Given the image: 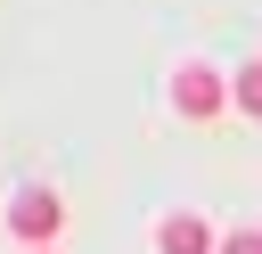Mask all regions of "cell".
<instances>
[{"label":"cell","instance_id":"277c9868","mask_svg":"<svg viewBox=\"0 0 262 254\" xmlns=\"http://www.w3.org/2000/svg\"><path fill=\"white\" fill-rule=\"evenodd\" d=\"M229 107H237V115H262V57H246V66H237V82H229Z\"/></svg>","mask_w":262,"mask_h":254},{"label":"cell","instance_id":"5b68a950","mask_svg":"<svg viewBox=\"0 0 262 254\" xmlns=\"http://www.w3.org/2000/svg\"><path fill=\"white\" fill-rule=\"evenodd\" d=\"M221 254H262V229H229V238H221Z\"/></svg>","mask_w":262,"mask_h":254},{"label":"cell","instance_id":"3957f363","mask_svg":"<svg viewBox=\"0 0 262 254\" xmlns=\"http://www.w3.org/2000/svg\"><path fill=\"white\" fill-rule=\"evenodd\" d=\"M156 254H221V238H213L205 213H172V221L156 229Z\"/></svg>","mask_w":262,"mask_h":254},{"label":"cell","instance_id":"7a4b0ae2","mask_svg":"<svg viewBox=\"0 0 262 254\" xmlns=\"http://www.w3.org/2000/svg\"><path fill=\"white\" fill-rule=\"evenodd\" d=\"M172 107H180L188 123H205V115H221V107H229V82H221L213 66H196V57H188V66L172 74Z\"/></svg>","mask_w":262,"mask_h":254},{"label":"cell","instance_id":"6da1fadb","mask_svg":"<svg viewBox=\"0 0 262 254\" xmlns=\"http://www.w3.org/2000/svg\"><path fill=\"white\" fill-rule=\"evenodd\" d=\"M8 229H16V238L41 254V246L66 229V197H57V188H16V205H8Z\"/></svg>","mask_w":262,"mask_h":254}]
</instances>
